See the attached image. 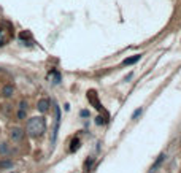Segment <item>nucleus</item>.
Listing matches in <instances>:
<instances>
[{"mask_svg": "<svg viewBox=\"0 0 181 173\" xmlns=\"http://www.w3.org/2000/svg\"><path fill=\"white\" fill-rule=\"evenodd\" d=\"M26 130L27 133L32 136V138H37V136H40L45 133L46 130V121L40 116H35V117H30V119L27 121L26 124Z\"/></svg>", "mask_w": 181, "mask_h": 173, "instance_id": "nucleus-1", "label": "nucleus"}, {"mask_svg": "<svg viewBox=\"0 0 181 173\" xmlns=\"http://www.w3.org/2000/svg\"><path fill=\"white\" fill-rule=\"evenodd\" d=\"M10 136H11L13 141H21L24 138V130L21 127H13L11 132H10Z\"/></svg>", "mask_w": 181, "mask_h": 173, "instance_id": "nucleus-2", "label": "nucleus"}, {"mask_svg": "<svg viewBox=\"0 0 181 173\" xmlns=\"http://www.w3.org/2000/svg\"><path fill=\"white\" fill-rule=\"evenodd\" d=\"M37 108H38V111H40V113H46L48 110H49V100H48V98H41L40 102H38Z\"/></svg>", "mask_w": 181, "mask_h": 173, "instance_id": "nucleus-3", "label": "nucleus"}, {"mask_svg": "<svg viewBox=\"0 0 181 173\" xmlns=\"http://www.w3.org/2000/svg\"><path fill=\"white\" fill-rule=\"evenodd\" d=\"M2 94H3V97H11V95L14 94V86H13V84H6V86H3Z\"/></svg>", "mask_w": 181, "mask_h": 173, "instance_id": "nucleus-4", "label": "nucleus"}, {"mask_svg": "<svg viewBox=\"0 0 181 173\" xmlns=\"http://www.w3.org/2000/svg\"><path fill=\"white\" fill-rule=\"evenodd\" d=\"M140 59H141V56L138 54V56H133V57H127V59L124 60L122 63H124V65H130V63H135V62H138Z\"/></svg>", "mask_w": 181, "mask_h": 173, "instance_id": "nucleus-5", "label": "nucleus"}, {"mask_svg": "<svg viewBox=\"0 0 181 173\" xmlns=\"http://www.w3.org/2000/svg\"><path fill=\"white\" fill-rule=\"evenodd\" d=\"M6 40H8V37H6V30L0 27V46H3V44L6 43Z\"/></svg>", "mask_w": 181, "mask_h": 173, "instance_id": "nucleus-6", "label": "nucleus"}, {"mask_svg": "<svg viewBox=\"0 0 181 173\" xmlns=\"http://www.w3.org/2000/svg\"><path fill=\"white\" fill-rule=\"evenodd\" d=\"M10 151H11V149H10V146H8L6 143H2V144H0V154H2V156H8Z\"/></svg>", "mask_w": 181, "mask_h": 173, "instance_id": "nucleus-7", "label": "nucleus"}, {"mask_svg": "<svg viewBox=\"0 0 181 173\" xmlns=\"http://www.w3.org/2000/svg\"><path fill=\"white\" fill-rule=\"evenodd\" d=\"M13 167V162L11 160H8V159H5V160H0V168H11Z\"/></svg>", "mask_w": 181, "mask_h": 173, "instance_id": "nucleus-8", "label": "nucleus"}, {"mask_svg": "<svg viewBox=\"0 0 181 173\" xmlns=\"http://www.w3.org/2000/svg\"><path fill=\"white\" fill-rule=\"evenodd\" d=\"M162 162H164V156H159V159H157V160L154 162V165H152V167H151L149 173H154V171H156V168H157V165H160V163H162Z\"/></svg>", "mask_w": 181, "mask_h": 173, "instance_id": "nucleus-9", "label": "nucleus"}, {"mask_svg": "<svg viewBox=\"0 0 181 173\" xmlns=\"http://www.w3.org/2000/svg\"><path fill=\"white\" fill-rule=\"evenodd\" d=\"M78 148H80V140H78V138H73V141H72V146H70V152H75Z\"/></svg>", "mask_w": 181, "mask_h": 173, "instance_id": "nucleus-10", "label": "nucleus"}, {"mask_svg": "<svg viewBox=\"0 0 181 173\" xmlns=\"http://www.w3.org/2000/svg\"><path fill=\"white\" fill-rule=\"evenodd\" d=\"M26 114H27V110H24V108H19V111H18V119H26Z\"/></svg>", "mask_w": 181, "mask_h": 173, "instance_id": "nucleus-11", "label": "nucleus"}, {"mask_svg": "<svg viewBox=\"0 0 181 173\" xmlns=\"http://www.w3.org/2000/svg\"><path fill=\"white\" fill-rule=\"evenodd\" d=\"M140 114H141V108H138V110H137L135 113H133V114H132V119H137V117H138Z\"/></svg>", "mask_w": 181, "mask_h": 173, "instance_id": "nucleus-12", "label": "nucleus"}, {"mask_svg": "<svg viewBox=\"0 0 181 173\" xmlns=\"http://www.w3.org/2000/svg\"><path fill=\"white\" fill-rule=\"evenodd\" d=\"M80 114H81L83 117H88V116H89V111H88V110H81V113H80Z\"/></svg>", "mask_w": 181, "mask_h": 173, "instance_id": "nucleus-13", "label": "nucleus"}, {"mask_svg": "<svg viewBox=\"0 0 181 173\" xmlns=\"http://www.w3.org/2000/svg\"><path fill=\"white\" fill-rule=\"evenodd\" d=\"M95 122H97V124H103V117L97 116V117H95Z\"/></svg>", "mask_w": 181, "mask_h": 173, "instance_id": "nucleus-14", "label": "nucleus"}]
</instances>
